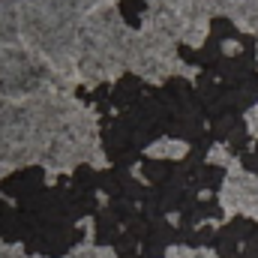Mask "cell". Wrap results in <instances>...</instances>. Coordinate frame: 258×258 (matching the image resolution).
<instances>
[{"label":"cell","instance_id":"obj_2","mask_svg":"<svg viewBox=\"0 0 258 258\" xmlns=\"http://www.w3.org/2000/svg\"><path fill=\"white\" fill-rule=\"evenodd\" d=\"M189 144L186 141H180V138H174V135H162V138H156L147 150H144V156L147 159H159V162H183L186 156H189Z\"/></svg>","mask_w":258,"mask_h":258},{"label":"cell","instance_id":"obj_5","mask_svg":"<svg viewBox=\"0 0 258 258\" xmlns=\"http://www.w3.org/2000/svg\"><path fill=\"white\" fill-rule=\"evenodd\" d=\"M255 63H258V39H255Z\"/></svg>","mask_w":258,"mask_h":258},{"label":"cell","instance_id":"obj_1","mask_svg":"<svg viewBox=\"0 0 258 258\" xmlns=\"http://www.w3.org/2000/svg\"><path fill=\"white\" fill-rule=\"evenodd\" d=\"M24 45L21 39V0H0V48Z\"/></svg>","mask_w":258,"mask_h":258},{"label":"cell","instance_id":"obj_4","mask_svg":"<svg viewBox=\"0 0 258 258\" xmlns=\"http://www.w3.org/2000/svg\"><path fill=\"white\" fill-rule=\"evenodd\" d=\"M243 123H246V132L252 135V141H258V102L243 114Z\"/></svg>","mask_w":258,"mask_h":258},{"label":"cell","instance_id":"obj_3","mask_svg":"<svg viewBox=\"0 0 258 258\" xmlns=\"http://www.w3.org/2000/svg\"><path fill=\"white\" fill-rule=\"evenodd\" d=\"M141 96H144V87H141V81H138L135 75H123V78L111 87V105L120 108V111H129Z\"/></svg>","mask_w":258,"mask_h":258}]
</instances>
